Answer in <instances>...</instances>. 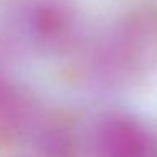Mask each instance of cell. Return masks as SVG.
I'll return each mask as SVG.
<instances>
[{
    "label": "cell",
    "mask_w": 157,
    "mask_h": 157,
    "mask_svg": "<svg viewBox=\"0 0 157 157\" xmlns=\"http://www.w3.org/2000/svg\"><path fill=\"white\" fill-rule=\"evenodd\" d=\"M157 44V22L135 17L120 25L98 44L93 54V75L105 85L123 83L135 76Z\"/></svg>",
    "instance_id": "6da1fadb"
},
{
    "label": "cell",
    "mask_w": 157,
    "mask_h": 157,
    "mask_svg": "<svg viewBox=\"0 0 157 157\" xmlns=\"http://www.w3.org/2000/svg\"><path fill=\"white\" fill-rule=\"evenodd\" d=\"M14 19L19 41L36 51L64 52L79 36V19L66 0H29Z\"/></svg>",
    "instance_id": "7a4b0ae2"
},
{
    "label": "cell",
    "mask_w": 157,
    "mask_h": 157,
    "mask_svg": "<svg viewBox=\"0 0 157 157\" xmlns=\"http://www.w3.org/2000/svg\"><path fill=\"white\" fill-rule=\"evenodd\" d=\"M93 157H150L152 137L139 118L112 112L96 122L91 135Z\"/></svg>",
    "instance_id": "3957f363"
},
{
    "label": "cell",
    "mask_w": 157,
    "mask_h": 157,
    "mask_svg": "<svg viewBox=\"0 0 157 157\" xmlns=\"http://www.w3.org/2000/svg\"><path fill=\"white\" fill-rule=\"evenodd\" d=\"M42 118L34 100L4 71H0V142L32 137Z\"/></svg>",
    "instance_id": "277c9868"
},
{
    "label": "cell",
    "mask_w": 157,
    "mask_h": 157,
    "mask_svg": "<svg viewBox=\"0 0 157 157\" xmlns=\"http://www.w3.org/2000/svg\"><path fill=\"white\" fill-rule=\"evenodd\" d=\"M42 157H76V144L64 125L41 122L32 135Z\"/></svg>",
    "instance_id": "5b68a950"
}]
</instances>
